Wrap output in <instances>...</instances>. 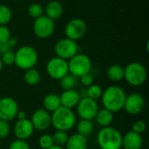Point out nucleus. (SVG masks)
Listing matches in <instances>:
<instances>
[{
	"label": "nucleus",
	"mask_w": 149,
	"mask_h": 149,
	"mask_svg": "<svg viewBox=\"0 0 149 149\" xmlns=\"http://www.w3.org/2000/svg\"><path fill=\"white\" fill-rule=\"evenodd\" d=\"M126 97L127 94L120 86L112 85L103 91L100 99L103 108L114 113L123 109Z\"/></svg>",
	"instance_id": "obj_1"
},
{
	"label": "nucleus",
	"mask_w": 149,
	"mask_h": 149,
	"mask_svg": "<svg viewBox=\"0 0 149 149\" xmlns=\"http://www.w3.org/2000/svg\"><path fill=\"white\" fill-rule=\"evenodd\" d=\"M52 126L56 130L67 132L71 130L77 123V117L72 109L64 107H58L51 113Z\"/></svg>",
	"instance_id": "obj_2"
},
{
	"label": "nucleus",
	"mask_w": 149,
	"mask_h": 149,
	"mask_svg": "<svg viewBox=\"0 0 149 149\" xmlns=\"http://www.w3.org/2000/svg\"><path fill=\"white\" fill-rule=\"evenodd\" d=\"M97 142L100 149H121L122 134L115 127H102L97 134Z\"/></svg>",
	"instance_id": "obj_3"
},
{
	"label": "nucleus",
	"mask_w": 149,
	"mask_h": 149,
	"mask_svg": "<svg viewBox=\"0 0 149 149\" xmlns=\"http://www.w3.org/2000/svg\"><path fill=\"white\" fill-rule=\"evenodd\" d=\"M38 60V52L30 45H24L15 52V65L22 70L34 68Z\"/></svg>",
	"instance_id": "obj_4"
},
{
	"label": "nucleus",
	"mask_w": 149,
	"mask_h": 149,
	"mask_svg": "<svg viewBox=\"0 0 149 149\" xmlns=\"http://www.w3.org/2000/svg\"><path fill=\"white\" fill-rule=\"evenodd\" d=\"M148 78L146 67L139 62H131L124 68V79L133 86H142Z\"/></svg>",
	"instance_id": "obj_5"
},
{
	"label": "nucleus",
	"mask_w": 149,
	"mask_h": 149,
	"mask_svg": "<svg viewBox=\"0 0 149 149\" xmlns=\"http://www.w3.org/2000/svg\"><path fill=\"white\" fill-rule=\"evenodd\" d=\"M93 63L89 56L84 53H77L68 60L69 73L76 78L89 73L92 70Z\"/></svg>",
	"instance_id": "obj_6"
},
{
	"label": "nucleus",
	"mask_w": 149,
	"mask_h": 149,
	"mask_svg": "<svg viewBox=\"0 0 149 149\" xmlns=\"http://www.w3.org/2000/svg\"><path fill=\"white\" fill-rule=\"evenodd\" d=\"M46 72L52 79L60 80L69 74L68 61L58 57L51 58L46 65Z\"/></svg>",
	"instance_id": "obj_7"
},
{
	"label": "nucleus",
	"mask_w": 149,
	"mask_h": 149,
	"mask_svg": "<svg viewBox=\"0 0 149 149\" xmlns=\"http://www.w3.org/2000/svg\"><path fill=\"white\" fill-rule=\"evenodd\" d=\"M99 109L100 108L97 100L89 99L87 97L81 98L76 106L77 114L81 120H93L95 118Z\"/></svg>",
	"instance_id": "obj_8"
},
{
	"label": "nucleus",
	"mask_w": 149,
	"mask_h": 149,
	"mask_svg": "<svg viewBox=\"0 0 149 149\" xmlns=\"http://www.w3.org/2000/svg\"><path fill=\"white\" fill-rule=\"evenodd\" d=\"M55 31V23L47 16L43 15L34 20L33 32L36 37L41 39L50 38Z\"/></svg>",
	"instance_id": "obj_9"
},
{
	"label": "nucleus",
	"mask_w": 149,
	"mask_h": 149,
	"mask_svg": "<svg viewBox=\"0 0 149 149\" xmlns=\"http://www.w3.org/2000/svg\"><path fill=\"white\" fill-rule=\"evenodd\" d=\"M54 51L57 57L69 60L77 53H79V46L76 41L68 38H65L56 43Z\"/></svg>",
	"instance_id": "obj_10"
},
{
	"label": "nucleus",
	"mask_w": 149,
	"mask_h": 149,
	"mask_svg": "<svg viewBox=\"0 0 149 149\" xmlns=\"http://www.w3.org/2000/svg\"><path fill=\"white\" fill-rule=\"evenodd\" d=\"M86 24L81 18L71 19L65 27V33L66 35V38L74 41L82 38L86 35Z\"/></svg>",
	"instance_id": "obj_11"
},
{
	"label": "nucleus",
	"mask_w": 149,
	"mask_h": 149,
	"mask_svg": "<svg viewBox=\"0 0 149 149\" xmlns=\"http://www.w3.org/2000/svg\"><path fill=\"white\" fill-rule=\"evenodd\" d=\"M145 104V99L141 94L132 93L127 95L123 109L130 115H137L143 111Z\"/></svg>",
	"instance_id": "obj_12"
},
{
	"label": "nucleus",
	"mask_w": 149,
	"mask_h": 149,
	"mask_svg": "<svg viewBox=\"0 0 149 149\" xmlns=\"http://www.w3.org/2000/svg\"><path fill=\"white\" fill-rule=\"evenodd\" d=\"M18 112L17 101L10 97H3L0 99V119L5 121L14 120Z\"/></svg>",
	"instance_id": "obj_13"
},
{
	"label": "nucleus",
	"mask_w": 149,
	"mask_h": 149,
	"mask_svg": "<svg viewBox=\"0 0 149 149\" xmlns=\"http://www.w3.org/2000/svg\"><path fill=\"white\" fill-rule=\"evenodd\" d=\"M30 120L34 129L38 131H45L52 126V115L44 108L35 110Z\"/></svg>",
	"instance_id": "obj_14"
},
{
	"label": "nucleus",
	"mask_w": 149,
	"mask_h": 149,
	"mask_svg": "<svg viewBox=\"0 0 149 149\" xmlns=\"http://www.w3.org/2000/svg\"><path fill=\"white\" fill-rule=\"evenodd\" d=\"M34 127L29 119L17 120L13 127V133L16 139L26 141L28 140L34 132Z\"/></svg>",
	"instance_id": "obj_15"
},
{
	"label": "nucleus",
	"mask_w": 149,
	"mask_h": 149,
	"mask_svg": "<svg viewBox=\"0 0 149 149\" xmlns=\"http://www.w3.org/2000/svg\"><path fill=\"white\" fill-rule=\"evenodd\" d=\"M80 99H81L80 93L78 91H76L75 89L64 90L63 93L59 96L61 107L70 108V109L76 107V106L79 102Z\"/></svg>",
	"instance_id": "obj_16"
},
{
	"label": "nucleus",
	"mask_w": 149,
	"mask_h": 149,
	"mask_svg": "<svg viewBox=\"0 0 149 149\" xmlns=\"http://www.w3.org/2000/svg\"><path fill=\"white\" fill-rule=\"evenodd\" d=\"M143 145L141 134L129 131L122 135V148L124 149H141Z\"/></svg>",
	"instance_id": "obj_17"
},
{
	"label": "nucleus",
	"mask_w": 149,
	"mask_h": 149,
	"mask_svg": "<svg viewBox=\"0 0 149 149\" xmlns=\"http://www.w3.org/2000/svg\"><path fill=\"white\" fill-rule=\"evenodd\" d=\"M65 148L66 149H87V139L78 133L73 134L68 137Z\"/></svg>",
	"instance_id": "obj_18"
},
{
	"label": "nucleus",
	"mask_w": 149,
	"mask_h": 149,
	"mask_svg": "<svg viewBox=\"0 0 149 149\" xmlns=\"http://www.w3.org/2000/svg\"><path fill=\"white\" fill-rule=\"evenodd\" d=\"M45 14H46L45 16L52 19L53 21L60 18L63 14L62 4L56 0H52L49 2L45 6Z\"/></svg>",
	"instance_id": "obj_19"
},
{
	"label": "nucleus",
	"mask_w": 149,
	"mask_h": 149,
	"mask_svg": "<svg viewBox=\"0 0 149 149\" xmlns=\"http://www.w3.org/2000/svg\"><path fill=\"white\" fill-rule=\"evenodd\" d=\"M94 120H95L96 123L101 127H110L113 121V113H112L105 108L99 109Z\"/></svg>",
	"instance_id": "obj_20"
},
{
	"label": "nucleus",
	"mask_w": 149,
	"mask_h": 149,
	"mask_svg": "<svg viewBox=\"0 0 149 149\" xmlns=\"http://www.w3.org/2000/svg\"><path fill=\"white\" fill-rule=\"evenodd\" d=\"M43 107L44 109L49 112L50 113L56 111L58 107H61L59 96L56 93H49L45 96L43 100Z\"/></svg>",
	"instance_id": "obj_21"
},
{
	"label": "nucleus",
	"mask_w": 149,
	"mask_h": 149,
	"mask_svg": "<svg viewBox=\"0 0 149 149\" xmlns=\"http://www.w3.org/2000/svg\"><path fill=\"white\" fill-rule=\"evenodd\" d=\"M108 79L113 82H119L124 79V68L120 65H112L107 72Z\"/></svg>",
	"instance_id": "obj_22"
},
{
	"label": "nucleus",
	"mask_w": 149,
	"mask_h": 149,
	"mask_svg": "<svg viewBox=\"0 0 149 149\" xmlns=\"http://www.w3.org/2000/svg\"><path fill=\"white\" fill-rule=\"evenodd\" d=\"M76 129L79 134L87 137L93 132V123L92 120H80L78 123H76Z\"/></svg>",
	"instance_id": "obj_23"
},
{
	"label": "nucleus",
	"mask_w": 149,
	"mask_h": 149,
	"mask_svg": "<svg viewBox=\"0 0 149 149\" xmlns=\"http://www.w3.org/2000/svg\"><path fill=\"white\" fill-rule=\"evenodd\" d=\"M41 79V75L40 72L35 69V68H31L25 71L24 74V82L31 86H36L37 84L39 83Z\"/></svg>",
	"instance_id": "obj_24"
},
{
	"label": "nucleus",
	"mask_w": 149,
	"mask_h": 149,
	"mask_svg": "<svg viewBox=\"0 0 149 149\" xmlns=\"http://www.w3.org/2000/svg\"><path fill=\"white\" fill-rule=\"evenodd\" d=\"M102 93H103V90L99 85L93 84V85H91L90 86L87 87L85 97H87L89 99L97 100L101 98Z\"/></svg>",
	"instance_id": "obj_25"
},
{
	"label": "nucleus",
	"mask_w": 149,
	"mask_h": 149,
	"mask_svg": "<svg viewBox=\"0 0 149 149\" xmlns=\"http://www.w3.org/2000/svg\"><path fill=\"white\" fill-rule=\"evenodd\" d=\"M68 137H69V135L67 134V132L56 130V132L52 134L53 143L56 146L64 147V146H65V144L67 142Z\"/></svg>",
	"instance_id": "obj_26"
},
{
	"label": "nucleus",
	"mask_w": 149,
	"mask_h": 149,
	"mask_svg": "<svg viewBox=\"0 0 149 149\" xmlns=\"http://www.w3.org/2000/svg\"><path fill=\"white\" fill-rule=\"evenodd\" d=\"M12 17L11 10L4 4H0V25H6Z\"/></svg>",
	"instance_id": "obj_27"
},
{
	"label": "nucleus",
	"mask_w": 149,
	"mask_h": 149,
	"mask_svg": "<svg viewBox=\"0 0 149 149\" xmlns=\"http://www.w3.org/2000/svg\"><path fill=\"white\" fill-rule=\"evenodd\" d=\"M60 86L62 87L63 90H71V89H74L77 80H76V77H74L72 74H67L66 76H65L64 78H62L60 80Z\"/></svg>",
	"instance_id": "obj_28"
},
{
	"label": "nucleus",
	"mask_w": 149,
	"mask_h": 149,
	"mask_svg": "<svg viewBox=\"0 0 149 149\" xmlns=\"http://www.w3.org/2000/svg\"><path fill=\"white\" fill-rule=\"evenodd\" d=\"M28 14L30 17H31L32 18L36 19L38 17H40L41 16L44 15V8L42 7L41 4L39 3H31L29 7H28Z\"/></svg>",
	"instance_id": "obj_29"
},
{
	"label": "nucleus",
	"mask_w": 149,
	"mask_h": 149,
	"mask_svg": "<svg viewBox=\"0 0 149 149\" xmlns=\"http://www.w3.org/2000/svg\"><path fill=\"white\" fill-rule=\"evenodd\" d=\"M54 145L52 135L49 134H45L38 139V146L42 149H48Z\"/></svg>",
	"instance_id": "obj_30"
},
{
	"label": "nucleus",
	"mask_w": 149,
	"mask_h": 149,
	"mask_svg": "<svg viewBox=\"0 0 149 149\" xmlns=\"http://www.w3.org/2000/svg\"><path fill=\"white\" fill-rule=\"evenodd\" d=\"M2 62L5 65H12L15 64V53L11 51H8L2 54Z\"/></svg>",
	"instance_id": "obj_31"
},
{
	"label": "nucleus",
	"mask_w": 149,
	"mask_h": 149,
	"mask_svg": "<svg viewBox=\"0 0 149 149\" xmlns=\"http://www.w3.org/2000/svg\"><path fill=\"white\" fill-rule=\"evenodd\" d=\"M9 149H31V148L26 141L16 139L10 144Z\"/></svg>",
	"instance_id": "obj_32"
},
{
	"label": "nucleus",
	"mask_w": 149,
	"mask_h": 149,
	"mask_svg": "<svg viewBox=\"0 0 149 149\" xmlns=\"http://www.w3.org/2000/svg\"><path fill=\"white\" fill-rule=\"evenodd\" d=\"M10 133V127L8 121L0 119V139L6 138Z\"/></svg>",
	"instance_id": "obj_33"
},
{
	"label": "nucleus",
	"mask_w": 149,
	"mask_h": 149,
	"mask_svg": "<svg viewBox=\"0 0 149 149\" xmlns=\"http://www.w3.org/2000/svg\"><path fill=\"white\" fill-rule=\"evenodd\" d=\"M10 38V29L6 25H0V43H7Z\"/></svg>",
	"instance_id": "obj_34"
},
{
	"label": "nucleus",
	"mask_w": 149,
	"mask_h": 149,
	"mask_svg": "<svg viewBox=\"0 0 149 149\" xmlns=\"http://www.w3.org/2000/svg\"><path fill=\"white\" fill-rule=\"evenodd\" d=\"M146 129H147V125L143 120H136L133 124L131 131L139 134H142L146 131Z\"/></svg>",
	"instance_id": "obj_35"
},
{
	"label": "nucleus",
	"mask_w": 149,
	"mask_h": 149,
	"mask_svg": "<svg viewBox=\"0 0 149 149\" xmlns=\"http://www.w3.org/2000/svg\"><path fill=\"white\" fill-rule=\"evenodd\" d=\"M79 79H80V83L86 87H88V86H90L91 85L93 84V77L90 72L81 76Z\"/></svg>",
	"instance_id": "obj_36"
},
{
	"label": "nucleus",
	"mask_w": 149,
	"mask_h": 149,
	"mask_svg": "<svg viewBox=\"0 0 149 149\" xmlns=\"http://www.w3.org/2000/svg\"><path fill=\"white\" fill-rule=\"evenodd\" d=\"M10 45L7 43H0V54L2 55L3 53L8 52V51H10Z\"/></svg>",
	"instance_id": "obj_37"
},
{
	"label": "nucleus",
	"mask_w": 149,
	"mask_h": 149,
	"mask_svg": "<svg viewBox=\"0 0 149 149\" xmlns=\"http://www.w3.org/2000/svg\"><path fill=\"white\" fill-rule=\"evenodd\" d=\"M16 118L17 119V120L27 119L26 113H25V112H24V111H19V110H18V112H17V116H16Z\"/></svg>",
	"instance_id": "obj_38"
},
{
	"label": "nucleus",
	"mask_w": 149,
	"mask_h": 149,
	"mask_svg": "<svg viewBox=\"0 0 149 149\" xmlns=\"http://www.w3.org/2000/svg\"><path fill=\"white\" fill-rule=\"evenodd\" d=\"M8 44L10 45V47H13V46H15L17 44V40L15 38H10V40L8 41Z\"/></svg>",
	"instance_id": "obj_39"
},
{
	"label": "nucleus",
	"mask_w": 149,
	"mask_h": 149,
	"mask_svg": "<svg viewBox=\"0 0 149 149\" xmlns=\"http://www.w3.org/2000/svg\"><path fill=\"white\" fill-rule=\"evenodd\" d=\"M48 149H65L63 147H58V146H56V145H53L52 147H51L50 148Z\"/></svg>",
	"instance_id": "obj_40"
},
{
	"label": "nucleus",
	"mask_w": 149,
	"mask_h": 149,
	"mask_svg": "<svg viewBox=\"0 0 149 149\" xmlns=\"http://www.w3.org/2000/svg\"><path fill=\"white\" fill-rule=\"evenodd\" d=\"M3 64L2 59H1V57H0V72H1L2 70H3Z\"/></svg>",
	"instance_id": "obj_41"
}]
</instances>
